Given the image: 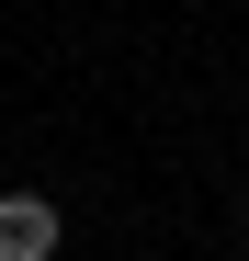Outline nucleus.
I'll return each mask as SVG.
<instances>
[{"instance_id": "1", "label": "nucleus", "mask_w": 249, "mask_h": 261, "mask_svg": "<svg viewBox=\"0 0 249 261\" xmlns=\"http://www.w3.org/2000/svg\"><path fill=\"white\" fill-rule=\"evenodd\" d=\"M0 261H57V204L46 193H0Z\"/></svg>"}]
</instances>
